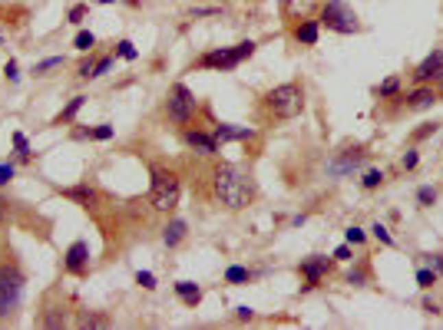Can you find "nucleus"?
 Masks as SVG:
<instances>
[{
  "mask_svg": "<svg viewBox=\"0 0 443 330\" xmlns=\"http://www.w3.org/2000/svg\"><path fill=\"white\" fill-rule=\"evenodd\" d=\"M166 116H169V123H176V126H189L192 123V116H195V96H192V90L185 83H176L169 90Z\"/></svg>",
  "mask_w": 443,
  "mask_h": 330,
  "instance_id": "obj_6",
  "label": "nucleus"
},
{
  "mask_svg": "<svg viewBox=\"0 0 443 330\" xmlns=\"http://www.w3.org/2000/svg\"><path fill=\"white\" fill-rule=\"evenodd\" d=\"M427 268H430L433 275L440 277V275H443V257H440V255H430V261H427Z\"/></svg>",
  "mask_w": 443,
  "mask_h": 330,
  "instance_id": "obj_30",
  "label": "nucleus"
},
{
  "mask_svg": "<svg viewBox=\"0 0 443 330\" xmlns=\"http://www.w3.org/2000/svg\"><path fill=\"white\" fill-rule=\"evenodd\" d=\"M96 3H116V0H96Z\"/></svg>",
  "mask_w": 443,
  "mask_h": 330,
  "instance_id": "obj_47",
  "label": "nucleus"
},
{
  "mask_svg": "<svg viewBox=\"0 0 443 330\" xmlns=\"http://www.w3.org/2000/svg\"><path fill=\"white\" fill-rule=\"evenodd\" d=\"M93 43H96V37H93L90 30H80V34H76V40H73V47H76V50H83V53H86V50H93Z\"/></svg>",
  "mask_w": 443,
  "mask_h": 330,
  "instance_id": "obj_23",
  "label": "nucleus"
},
{
  "mask_svg": "<svg viewBox=\"0 0 443 330\" xmlns=\"http://www.w3.org/2000/svg\"><path fill=\"white\" fill-rule=\"evenodd\" d=\"M443 73V50H433V53H427L417 66H414V83L417 86H424V83H433L437 76Z\"/></svg>",
  "mask_w": 443,
  "mask_h": 330,
  "instance_id": "obj_8",
  "label": "nucleus"
},
{
  "mask_svg": "<svg viewBox=\"0 0 443 330\" xmlns=\"http://www.w3.org/2000/svg\"><path fill=\"white\" fill-rule=\"evenodd\" d=\"M83 17H86V7H83V3H76L73 10H70V23H80Z\"/></svg>",
  "mask_w": 443,
  "mask_h": 330,
  "instance_id": "obj_37",
  "label": "nucleus"
},
{
  "mask_svg": "<svg viewBox=\"0 0 443 330\" xmlns=\"http://www.w3.org/2000/svg\"><path fill=\"white\" fill-rule=\"evenodd\" d=\"M110 66H112V60H110V56H103V60H96V70H93V76H103V73H106V70H110Z\"/></svg>",
  "mask_w": 443,
  "mask_h": 330,
  "instance_id": "obj_35",
  "label": "nucleus"
},
{
  "mask_svg": "<svg viewBox=\"0 0 443 330\" xmlns=\"http://www.w3.org/2000/svg\"><path fill=\"white\" fill-rule=\"evenodd\" d=\"M185 238V221H169L166 225V231H163V241H166L169 248H176V244H179V241Z\"/></svg>",
  "mask_w": 443,
  "mask_h": 330,
  "instance_id": "obj_18",
  "label": "nucleus"
},
{
  "mask_svg": "<svg viewBox=\"0 0 443 330\" xmlns=\"http://www.w3.org/2000/svg\"><path fill=\"white\" fill-rule=\"evenodd\" d=\"M119 56H123V60H136V47H132L130 40H123V43H119Z\"/></svg>",
  "mask_w": 443,
  "mask_h": 330,
  "instance_id": "obj_31",
  "label": "nucleus"
},
{
  "mask_svg": "<svg viewBox=\"0 0 443 330\" xmlns=\"http://www.w3.org/2000/svg\"><path fill=\"white\" fill-rule=\"evenodd\" d=\"M182 139H185V146L202 152V155H215V152H219V139H215V136H205L199 129H185Z\"/></svg>",
  "mask_w": 443,
  "mask_h": 330,
  "instance_id": "obj_11",
  "label": "nucleus"
},
{
  "mask_svg": "<svg viewBox=\"0 0 443 330\" xmlns=\"http://www.w3.org/2000/svg\"><path fill=\"white\" fill-rule=\"evenodd\" d=\"M176 294L182 297V304H189V307H195V304L202 301V288L192 284V281H179V284H176Z\"/></svg>",
  "mask_w": 443,
  "mask_h": 330,
  "instance_id": "obj_17",
  "label": "nucleus"
},
{
  "mask_svg": "<svg viewBox=\"0 0 443 330\" xmlns=\"http://www.w3.org/2000/svg\"><path fill=\"white\" fill-rule=\"evenodd\" d=\"M433 90H437V92H440V96H443V73L437 76V79H433Z\"/></svg>",
  "mask_w": 443,
  "mask_h": 330,
  "instance_id": "obj_45",
  "label": "nucleus"
},
{
  "mask_svg": "<svg viewBox=\"0 0 443 330\" xmlns=\"http://www.w3.org/2000/svg\"><path fill=\"white\" fill-rule=\"evenodd\" d=\"M348 244H364V231L361 228H348Z\"/></svg>",
  "mask_w": 443,
  "mask_h": 330,
  "instance_id": "obj_34",
  "label": "nucleus"
},
{
  "mask_svg": "<svg viewBox=\"0 0 443 330\" xmlns=\"http://www.w3.org/2000/svg\"><path fill=\"white\" fill-rule=\"evenodd\" d=\"M67 199H76V202L90 205L93 202V192H90V188H67Z\"/></svg>",
  "mask_w": 443,
  "mask_h": 330,
  "instance_id": "obj_26",
  "label": "nucleus"
},
{
  "mask_svg": "<svg viewBox=\"0 0 443 330\" xmlns=\"http://www.w3.org/2000/svg\"><path fill=\"white\" fill-rule=\"evenodd\" d=\"M80 106H83V96H73V99H70V103H67V106L60 110V116H56V123H70V119H73L76 112H80Z\"/></svg>",
  "mask_w": 443,
  "mask_h": 330,
  "instance_id": "obj_20",
  "label": "nucleus"
},
{
  "mask_svg": "<svg viewBox=\"0 0 443 330\" xmlns=\"http://www.w3.org/2000/svg\"><path fill=\"white\" fill-rule=\"evenodd\" d=\"M241 317V320H252V307H239V311H235Z\"/></svg>",
  "mask_w": 443,
  "mask_h": 330,
  "instance_id": "obj_44",
  "label": "nucleus"
},
{
  "mask_svg": "<svg viewBox=\"0 0 443 330\" xmlns=\"http://www.w3.org/2000/svg\"><path fill=\"white\" fill-rule=\"evenodd\" d=\"M430 132H437V123H433V126H430V123H427V126L420 129V132H417V139H427V136H430Z\"/></svg>",
  "mask_w": 443,
  "mask_h": 330,
  "instance_id": "obj_43",
  "label": "nucleus"
},
{
  "mask_svg": "<svg viewBox=\"0 0 443 330\" xmlns=\"http://www.w3.org/2000/svg\"><path fill=\"white\" fill-rule=\"evenodd\" d=\"M361 162H364V149H354V152H348V155L341 159V162L331 165V172L334 175H348V172H354Z\"/></svg>",
  "mask_w": 443,
  "mask_h": 330,
  "instance_id": "obj_16",
  "label": "nucleus"
},
{
  "mask_svg": "<svg viewBox=\"0 0 443 330\" xmlns=\"http://www.w3.org/2000/svg\"><path fill=\"white\" fill-rule=\"evenodd\" d=\"M374 238L381 241V244H387V248L394 244V238H390V231L384 228V225H374Z\"/></svg>",
  "mask_w": 443,
  "mask_h": 330,
  "instance_id": "obj_27",
  "label": "nucleus"
},
{
  "mask_svg": "<svg viewBox=\"0 0 443 330\" xmlns=\"http://www.w3.org/2000/svg\"><path fill=\"white\" fill-rule=\"evenodd\" d=\"M364 268H357V271H351V275H348V284H364Z\"/></svg>",
  "mask_w": 443,
  "mask_h": 330,
  "instance_id": "obj_39",
  "label": "nucleus"
},
{
  "mask_svg": "<svg viewBox=\"0 0 443 330\" xmlns=\"http://www.w3.org/2000/svg\"><path fill=\"white\" fill-rule=\"evenodd\" d=\"M417 159H420V155H417V152L410 149V152L404 155V168H417Z\"/></svg>",
  "mask_w": 443,
  "mask_h": 330,
  "instance_id": "obj_41",
  "label": "nucleus"
},
{
  "mask_svg": "<svg viewBox=\"0 0 443 330\" xmlns=\"http://www.w3.org/2000/svg\"><path fill=\"white\" fill-rule=\"evenodd\" d=\"M384 182V172H381V168H368V172H364V179H361V185H364V188H377V185Z\"/></svg>",
  "mask_w": 443,
  "mask_h": 330,
  "instance_id": "obj_22",
  "label": "nucleus"
},
{
  "mask_svg": "<svg viewBox=\"0 0 443 330\" xmlns=\"http://www.w3.org/2000/svg\"><path fill=\"white\" fill-rule=\"evenodd\" d=\"M417 284H420L424 291H430V288L437 284V275H433L430 268H420V271H417Z\"/></svg>",
  "mask_w": 443,
  "mask_h": 330,
  "instance_id": "obj_24",
  "label": "nucleus"
},
{
  "mask_svg": "<svg viewBox=\"0 0 443 330\" xmlns=\"http://www.w3.org/2000/svg\"><path fill=\"white\" fill-rule=\"evenodd\" d=\"M314 7H321V0H281V10L288 20H304L314 14Z\"/></svg>",
  "mask_w": 443,
  "mask_h": 330,
  "instance_id": "obj_13",
  "label": "nucleus"
},
{
  "mask_svg": "<svg viewBox=\"0 0 443 330\" xmlns=\"http://www.w3.org/2000/svg\"><path fill=\"white\" fill-rule=\"evenodd\" d=\"M10 179H14V165L3 162V165H0V185H7Z\"/></svg>",
  "mask_w": 443,
  "mask_h": 330,
  "instance_id": "obj_33",
  "label": "nucleus"
},
{
  "mask_svg": "<svg viewBox=\"0 0 443 330\" xmlns=\"http://www.w3.org/2000/svg\"><path fill=\"white\" fill-rule=\"evenodd\" d=\"M179 195H182V185H179V175L169 172V168H152V185H149V205L156 212H172L179 205Z\"/></svg>",
  "mask_w": 443,
  "mask_h": 330,
  "instance_id": "obj_3",
  "label": "nucleus"
},
{
  "mask_svg": "<svg viewBox=\"0 0 443 330\" xmlns=\"http://www.w3.org/2000/svg\"><path fill=\"white\" fill-rule=\"evenodd\" d=\"M400 99H404L407 112H420V110H430L433 103H440V92L424 83V86H417L414 92H407V96H400Z\"/></svg>",
  "mask_w": 443,
  "mask_h": 330,
  "instance_id": "obj_9",
  "label": "nucleus"
},
{
  "mask_svg": "<svg viewBox=\"0 0 443 330\" xmlns=\"http://www.w3.org/2000/svg\"><path fill=\"white\" fill-rule=\"evenodd\" d=\"M252 53H255V43H252V40H241V43H235V47H222V50H212V53H205L202 60H199V66L225 73V70H235L241 60H248Z\"/></svg>",
  "mask_w": 443,
  "mask_h": 330,
  "instance_id": "obj_5",
  "label": "nucleus"
},
{
  "mask_svg": "<svg viewBox=\"0 0 443 330\" xmlns=\"http://www.w3.org/2000/svg\"><path fill=\"white\" fill-rule=\"evenodd\" d=\"M334 261H351V244H341V248H334Z\"/></svg>",
  "mask_w": 443,
  "mask_h": 330,
  "instance_id": "obj_36",
  "label": "nucleus"
},
{
  "mask_svg": "<svg viewBox=\"0 0 443 330\" xmlns=\"http://www.w3.org/2000/svg\"><path fill=\"white\" fill-rule=\"evenodd\" d=\"M255 136V129L248 126H228V123H219L215 126V139L219 142H245V139H252Z\"/></svg>",
  "mask_w": 443,
  "mask_h": 330,
  "instance_id": "obj_14",
  "label": "nucleus"
},
{
  "mask_svg": "<svg viewBox=\"0 0 443 330\" xmlns=\"http://www.w3.org/2000/svg\"><path fill=\"white\" fill-rule=\"evenodd\" d=\"M248 268H239V264H232V268H228V271H225V281H228V284H245V281H248Z\"/></svg>",
  "mask_w": 443,
  "mask_h": 330,
  "instance_id": "obj_21",
  "label": "nucleus"
},
{
  "mask_svg": "<svg viewBox=\"0 0 443 330\" xmlns=\"http://www.w3.org/2000/svg\"><path fill=\"white\" fill-rule=\"evenodd\" d=\"M3 218H7V208H3V202H0V225H3Z\"/></svg>",
  "mask_w": 443,
  "mask_h": 330,
  "instance_id": "obj_46",
  "label": "nucleus"
},
{
  "mask_svg": "<svg viewBox=\"0 0 443 330\" xmlns=\"http://www.w3.org/2000/svg\"><path fill=\"white\" fill-rule=\"evenodd\" d=\"M212 199L232 212H239L255 199V182L248 179V172H241L239 165L222 162L212 168Z\"/></svg>",
  "mask_w": 443,
  "mask_h": 330,
  "instance_id": "obj_1",
  "label": "nucleus"
},
{
  "mask_svg": "<svg viewBox=\"0 0 443 330\" xmlns=\"http://www.w3.org/2000/svg\"><path fill=\"white\" fill-rule=\"evenodd\" d=\"M397 92H400V79H397V76H387V79L377 86V96H381V99H394Z\"/></svg>",
  "mask_w": 443,
  "mask_h": 330,
  "instance_id": "obj_19",
  "label": "nucleus"
},
{
  "mask_svg": "<svg viewBox=\"0 0 443 330\" xmlns=\"http://www.w3.org/2000/svg\"><path fill=\"white\" fill-rule=\"evenodd\" d=\"M53 66H63V56H50V60L37 63V73H47V70H53Z\"/></svg>",
  "mask_w": 443,
  "mask_h": 330,
  "instance_id": "obj_28",
  "label": "nucleus"
},
{
  "mask_svg": "<svg viewBox=\"0 0 443 330\" xmlns=\"http://www.w3.org/2000/svg\"><path fill=\"white\" fill-rule=\"evenodd\" d=\"M265 110L275 119H295L304 112V90L298 83H281V86L265 92Z\"/></svg>",
  "mask_w": 443,
  "mask_h": 330,
  "instance_id": "obj_2",
  "label": "nucleus"
},
{
  "mask_svg": "<svg viewBox=\"0 0 443 330\" xmlns=\"http://www.w3.org/2000/svg\"><path fill=\"white\" fill-rule=\"evenodd\" d=\"M86 264H90V248H86V241H73L70 251H67V271H70V275H83Z\"/></svg>",
  "mask_w": 443,
  "mask_h": 330,
  "instance_id": "obj_12",
  "label": "nucleus"
},
{
  "mask_svg": "<svg viewBox=\"0 0 443 330\" xmlns=\"http://www.w3.org/2000/svg\"><path fill=\"white\" fill-rule=\"evenodd\" d=\"M318 34H321V23H318V20L304 17L295 27V40H298V43H304V47H314V43H318Z\"/></svg>",
  "mask_w": 443,
  "mask_h": 330,
  "instance_id": "obj_15",
  "label": "nucleus"
},
{
  "mask_svg": "<svg viewBox=\"0 0 443 330\" xmlns=\"http://www.w3.org/2000/svg\"><path fill=\"white\" fill-rule=\"evenodd\" d=\"M331 271V257H324V255H311L304 264H301V277L308 281L304 288H314V284H321V277Z\"/></svg>",
  "mask_w": 443,
  "mask_h": 330,
  "instance_id": "obj_10",
  "label": "nucleus"
},
{
  "mask_svg": "<svg viewBox=\"0 0 443 330\" xmlns=\"http://www.w3.org/2000/svg\"><path fill=\"white\" fill-rule=\"evenodd\" d=\"M136 284H143L146 291H152V288H156V277L149 275V271H139V275H136Z\"/></svg>",
  "mask_w": 443,
  "mask_h": 330,
  "instance_id": "obj_29",
  "label": "nucleus"
},
{
  "mask_svg": "<svg viewBox=\"0 0 443 330\" xmlns=\"http://www.w3.org/2000/svg\"><path fill=\"white\" fill-rule=\"evenodd\" d=\"M112 136V126H99V129H93V139H110Z\"/></svg>",
  "mask_w": 443,
  "mask_h": 330,
  "instance_id": "obj_40",
  "label": "nucleus"
},
{
  "mask_svg": "<svg viewBox=\"0 0 443 330\" xmlns=\"http://www.w3.org/2000/svg\"><path fill=\"white\" fill-rule=\"evenodd\" d=\"M417 202L424 205V208H430V205L437 202V188H430V185H424V188L417 192Z\"/></svg>",
  "mask_w": 443,
  "mask_h": 330,
  "instance_id": "obj_25",
  "label": "nucleus"
},
{
  "mask_svg": "<svg viewBox=\"0 0 443 330\" xmlns=\"http://www.w3.org/2000/svg\"><path fill=\"white\" fill-rule=\"evenodd\" d=\"M14 146H17V152L23 155V159L30 155V152H27V139H23V132H14Z\"/></svg>",
  "mask_w": 443,
  "mask_h": 330,
  "instance_id": "obj_32",
  "label": "nucleus"
},
{
  "mask_svg": "<svg viewBox=\"0 0 443 330\" xmlns=\"http://www.w3.org/2000/svg\"><path fill=\"white\" fill-rule=\"evenodd\" d=\"M20 294H23V277L17 268H0V317L17 307Z\"/></svg>",
  "mask_w": 443,
  "mask_h": 330,
  "instance_id": "obj_7",
  "label": "nucleus"
},
{
  "mask_svg": "<svg viewBox=\"0 0 443 330\" xmlns=\"http://www.w3.org/2000/svg\"><path fill=\"white\" fill-rule=\"evenodd\" d=\"M3 73H7V79H10V83H17V63H14V60H10V63H7V70H3Z\"/></svg>",
  "mask_w": 443,
  "mask_h": 330,
  "instance_id": "obj_42",
  "label": "nucleus"
},
{
  "mask_svg": "<svg viewBox=\"0 0 443 330\" xmlns=\"http://www.w3.org/2000/svg\"><path fill=\"white\" fill-rule=\"evenodd\" d=\"M318 23L334 30V34H344V37H348V34H361V20H357V14H354L344 0H324Z\"/></svg>",
  "mask_w": 443,
  "mask_h": 330,
  "instance_id": "obj_4",
  "label": "nucleus"
},
{
  "mask_svg": "<svg viewBox=\"0 0 443 330\" xmlns=\"http://www.w3.org/2000/svg\"><path fill=\"white\" fill-rule=\"evenodd\" d=\"M93 70H96V60H86V63H80V76H83V79H90Z\"/></svg>",
  "mask_w": 443,
  "mask_h": 330,
  "instance_id": "obj_38",
  "label": "nucleus"
}]
</instances>
